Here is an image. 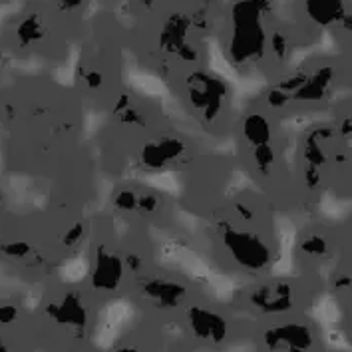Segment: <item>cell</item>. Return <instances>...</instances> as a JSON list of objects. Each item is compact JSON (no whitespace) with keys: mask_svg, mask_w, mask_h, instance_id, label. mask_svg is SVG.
I'll use <instances>...</instances> for the list:
<instances>
[{"mask_svg":"<svg viewBox=\"0 0 352 352\" xmlns=\"http://www.w3.org/2000/svg\"><path fill=\"white\" fill-rule=\"evenodd\" d=\"M225 245L229 247L233 257L239 261L243 267H247L251 271L267 267V263L271 259L269 249L257 237H253L249 233L229 231V233H225Z\"/></svg>","mask_w":352,"mask_h":352,"instance_id":"1","label":"cell"},{"mask_svg":"<svg viewBox=\"0 0 352 352\" xmlns=\"http://www.w3.org/2000/svg\"><path fill=\"white\" fill-rule=\"evenodd\" d=\"M120 278H122V265H120V261L116 259V257H111V255L102 253L92 277V283H96V289H106V291L118 289Z\"/></svg>","mask_w":352,"mask_h":352,"instance_id":"2","label":"cell"},{"mask_svg":"<svg viewBox=\"0 0 352 352\" xmlns=\"http://www.w3.org/2000/svg\"><path fill=\"white\" fill-rule=\"evenodd\" d=\"M340 8V0H309V10L318 22L329 24L336 19V12Z\"/></svg>","mask_w":352,"mask_h":352,"instance_id":"3","label":"cell"},{"mask_svg":"<svg viewBox=\"0 0 352 352\" xmlns=\"http://www.w3.org/2000/svg\"><path fill=\"white\" fill-rule=\"evenodd\" d=\"M245 133L257 146H265L269 142V126H267V122L261 116L249 118V122L245 124Z\"/></svg>","mask_w":352,"mask_h":352,"instance_id":"4","label":"cell"},{"mask_svg":"<svg viewBox=\"0 0 352 352\" xmlns=\"http://www.w3.org/2000/svg\"><path fill=\"white\" fill-rule=\"evenodd\" d=\"M19 38L22 44H28L36 38V19H26L20 24Z\"/></svg>","mask_w":352,"mask_h":352,"instance_id":"5","label":"cell"}]
</instances>
